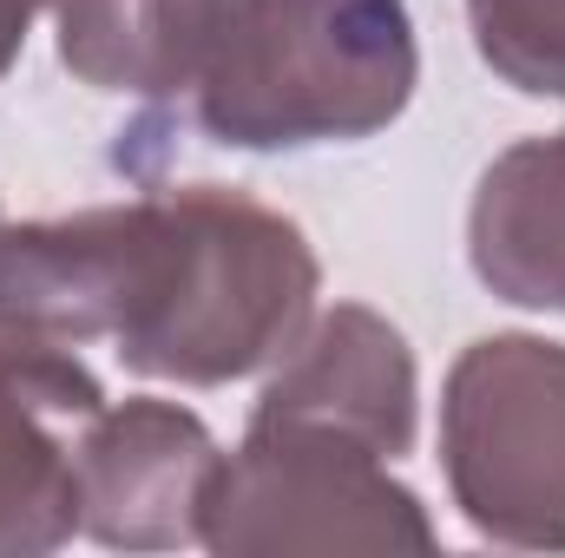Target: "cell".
Masks as SVG:
<instances>
[{
	"mask_svg": "<svg viewBox=\"0 0 565 558\" xmlns=\"http://www.w3.org/2000/svg\"><path fill=\"white\" fill-rule=\"evenodd\" d=\"M250 420H282V427H322L342 440L375 447L382 460H402L422 427V382L402 329L362 302H335L309 315L296 348L264 382Z\"/></svg>",
	"mask_w": 565,
	"mask_h": 558,
	"instance_id": "cell-7",
	"label": "cell"
},
{
	"mask_svg": "<svg viewBox=\"0 0 565 558\" xmlns=\"http://www.w3.org/2000/svg\"><path fill=\"white\" fill-rule=\"evenodd\" d=\"M316 289L309 237L231 184H178L0 237V315L73 348L113 342L132 375L184 388L277 368Z\"/></svg>",
	"mask_w": 565,
	"mask_h": 558,
	"instance_id": "cell-1",
	"label": "cell"
},
{
	"mask_svg": "<svg viewBox=\"0 0 565 558\" xmlns=\"http://www.w3.org/2000/svg\"><path fill=\"white\" fill-rule=\"evenodd\" d=\"M224 453L211 427L178 401H119L79 427L73 486H79V533L113 552H178L198 546L204 493Z\"/></svg>",
	"mask_w": 565,
	"mask_h": 558,
	"instance_id": "cell-6",
	"label": "cell"
},
{
	"mask_svg": "<svg viewBox=\"0 0 565 558\" xmlns=\"http://www.w3.org/2000/svg\"><path fill=\"white\" fill-rule=\"evenodd\" d=\"M106 408L73 342L0 315V558L60 552L79 533L73 447Z\"/></svg>",
	"mask_w": 565,
	"mask_h": 558,
	"instance_id": "cell-5",
	"label": "cell"
},
{
	"mask_svg": "<svg viewBox=\"0 0 565 558\" xmlns=\"http://www.w3.org/2000/svg\"><path fill=\"white\" fill-rule=\"evenodd\" d=\"M480 60L533 99H565V0H467Z\"/></svg>",
	"mask_w": 565,
	"mask_h": 558,
	"instance_id": "cell-10",
	"label": "cell"
},
{
	"mask_svg": "<svg viewBox=\"0 0 565 558\" xmlns=\"http://www.w3.org/2000/svg\"><path fill=\"white\" fill-rule=\"evenodd\" d=\"M198 546L217 558L434 552V519L375 447L322 427L250 420L244 447L204 493Z\"/></svg>",
	"mask_w": 565,
	"mask_h": 558,
	"instance_id": "cell-3",
	"label": "cell"
},
{
	"mask_svg": "<svg viewBox=\"0 0 565 558\" xmlns=\"http://www.w3.org/2000/svg\"><path fill=\"white\" fill-rule=\"evenodd\" d=\"M0 237H7V224H0Z\"/></svg>",
	"mask_w": 565,
	"mask_h": 558,
	"instance_id": "cell-12",
	"label": "cell"
},
{
	"mask_svg": "<svg viewBox=\"0 0 565 558\" xmlns=\"http://www.w3.org/2000/svg\"><path fill=\"white\" fill-rule=\"evenodd\" d=\"M467 257L500 302L565 315V132L507 144L480 171Z\"/></svg>",
	"mask_w": 565,
	"mask_h": 558,
	"instance_id": "cell-8",
	"label": "cell"
},
{
	"mask_svg": "<svg viewBox=\"0 0 565 558\" xmlns=\"http://www.w3.org/2000/svg\"><path fill=\"white\" fill-rule=\"evenodd\" d=\"M422 53L402 0H224L198 126L237 151L349 144L395 126Z\"/></svg>",
	"mask_w": 565,
	"mask_h": 558,
	"instance_id": "cell-2",
	"label": "cell"
},
{
	"mask_svg": "<svg viewBox=\"0 0 565 558\" xmlns=\"http://www.w3.org/2000/svg\"><path fill=\"white\" fill-rule=\"evenodd\" d=\"M440 466L460 519L513 552H565V342L480 335L440 388Z\"/></svg>",
	"mask_w": 565,
	"mask_h": 558,
	"instance_id": "cell-4",
	"label": "cell"
},
{
	"mask_svg": "<svg viewBox=\"0 0 565 558\" xmlns=\"http://www.w3.org/2000/svg\"><path fill=\"white\" fill-rule=\"evenodd\" d=\"M46 0H0V79H7V66L20 60V46H26V26H33V13H40Z\"/></svg>",
	"mask_w": 565,
	"mask_h": 558,
	"instance_id": "cell-11",
	"label": "cell"
},
{
	"mask_svg": "<svg viewBox=\"0 0 565 558\" xmlns=\"http://www.w3.org/2000/svg\"><path fill=\"white\" fill-rule=\"evenodd\" d=\"M60 26V66L93 93L171 99L191 93L224 0H46Z\"/></svg>",
	"mask_w": 565,
	"mask_h": 558,
	"instance_id": "cell-9",
	"label": "cell"
}]
</instances>
